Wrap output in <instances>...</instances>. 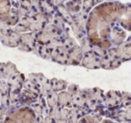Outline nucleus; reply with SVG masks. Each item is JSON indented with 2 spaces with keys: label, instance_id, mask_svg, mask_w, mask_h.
<instances>
[]
</instances>
